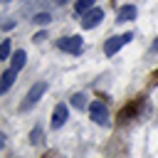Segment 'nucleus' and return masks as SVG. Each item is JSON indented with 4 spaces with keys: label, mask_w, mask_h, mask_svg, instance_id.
I'll return each mask as SVG.
<instances>
[{
    "label": "nucleus",
    "mask_w": 158,
    "mask_h": 158,
    "mask_svg": "<svg viewBox=\"0 0 158 158\" xmlns=\"http://www.w3.org/2000/svg\"><path fill=\"white\" fill-rule=\"evenodd\" d=\"M44 91H47V84H44V81H37V84H32V86H30V91L25 94V101L20 104V109H22V111L32 109V106H35V104L42 99V94H44Z\"/></svg>",
    "instance_id": "nucleus-1"
},
{
    "label": "nucleus",
    "mask_w": 158,
    "mask_h": 158,
    "mask_svg": "<svg viewBox=\"0 0 158 158\" xmlns=\"http://www.w3.org/2000/svg\"><path fill=\"white\" fill-rule=\"evenodd\" d=\"M89 118L94 123H99V126H106L109 123V109H106V104L104 101H91L89 104Z\"/></svg>",
    "instance_id": "nucleus-2"
},
{
    "label": "nucleus",
    "mask_w": 158,
    "mask_h": 158,
    "mask_svg": "<svg viewBox=\"0 0 158 158\" xmlns=\"http://www.w3.org/2000/svg\"><path fill=\"white\" fill-rule=\"evenodd\" d=\"M57 47H59L62 52L79 54V52L84 49V42H81V37H79V35H72V37H62V40L57 42Z\"/></svg>",
    "instance_id": "nucleus-3"
},
{
    "label": "nucleus",
    "mask_w": 158,
    "mask_h": 158,
    "mask_svg": "<svg viewBox=\"0 0 158 158\" xmlns=\"http://www.w3.org/2000/svg\"><path fill=\"white\" fill-rule=\"evenodd\" d=\"M131 40H133L131 32H123V35H118V37H111V40L104 44V54H106V57H114V54H116L126 42H131Z\"/></svg>",
    "instance_id": "nucleus-4"
},
{
    "label": "nucleus",
    "mask_w": 158,
    "mask_h": 158,
    "mask_svg": "<svg viewBox=\"0 0 158 158\" xmlns=\"http://www.w3.org/2000/svg\"><path fill=\"white\" fill-rule=\"evenodd\" d=\"M101 17H104V10H101V7H94V10H89L86 15H81V27H84V30H94V27L101 22Z\"/></svg>",
    "instance_id": "nucleus-5"
},
{
    "label": "nucleus",
    "mask_w": 158,
    "mask_h": 158,
    "mask_svg": "<svg viewBox=\"0 0 158 158\" xmlns=\"http://www.w3.org/2000/svg\"><path fill=\"white\" fill-rule=\"evenodd\" d=\"M67 116H69L67 104H57L54 111H52V128H62V126L67 123Z\"/></svg>",
    "instance_id": "nucleus-6"
},
{
    "label": "nucleus",
    "mask_w": 158,
    "mask_h": 158,
    "mask_svg": "<svg viewBox=\"0 0 158 158\" xmlns=\"http://www.w3.org/2000/svg\"><path fill=\"white\" fill-rule=\"evenodd\" d=\"M15 77H17L15 69H5V72H2V77H0V79H2V81H0V94H7V91H10V86L15 84Z\"/></svg>",
    "instance_id": "nucleus-7"
},
{
    "label": "nucleus",
    "mask_w": 158,
    "mask_h": 158,
    "mask_svg": "<svg viewBox=\"0 0 158 158\" xmlns=\"http://www.w3.org/2000/svg\"><path fill=\"white\" fill-rule=\"evenodd\" d=\"M118 22H128V20H136V5H123L118 7V15H116Z\"/></svg>",
    "instance_id": "nucleus-8"
},
{
    "label": "nucleus",
    "mask_w": 158,
    "mask_h": 158,
    "mask_svg": "<svg viewBox=\"0 0 158 158\" xmlns=\"http://www.w3.org/2000/svg\"><path fill=\"white\" fill-rule=\"evenodd\" d=\"M25 64H27V52H25V49H17V52L12 54V64H10V69L20 72V69H22Z\"/></svg>",
    "instance_id": "nucleus-9"
},
{
    "label": "nucleus",
    "mask_w": 158,
    "mask_h": 158,
    "mask_svg": "<svg viewBox=\"0 0 158 158\" xmlns=\"http://www.w3.org/2000/svg\"><path fill=\"white\" fill-rule=\"evenodd\" d=\"M141 104H143V101H138V99H136V101H131V104H128V106H126V109L121 111V116H118V118H121V121H126L128 116H133V114H136V111L141 109Z\"/></svg>",
    "instance_id": "nucleus-10"
},
{
    "label": "nucleus",
    "mask_w": 158,
    "mask_h": 158,
    "mask_svg": "<svg viewBox=\"0 0 158 158\" xmlns=\"http://www.w3.org/2000/svg\"><path fill=\"white\" fill-rule=\"evenodd\" d=\"M96 0H77V15H86L89 10H94Z\"/></svg>",
    "instance_id": "nucleus-11"
},
{
    "label": "nucleus",
    "mask_w": 158,
    "mask_h": 158,
    "mask_svg": "<svg viewBox=\"0 0 158 158\" xmlns=\"http://www.w3.org/2000/svg\"><path fill=\"white\" fill-rule=\"evenodd\" d=\"M72 106L79 109V111L86 109V106H89V104H86V96H84V94H74V96H72Z\"/></svg>",
    "instance_id": "nucleus-12"
},
{
    "label": "nucleus",
    "mask_w": 158,
    "mask_h": 158,
    "mask_svg": "<svg viewBox=\"0 0 158 158\" xmlns=\"http://www.w3.org/2000/svg\"><path fill=\"white\" fill-rule=\"evenodd\" d=\"M49 20H52V17H49L47 12H40V15H35V17H32V22H35V25H49Z\"/></svg>",
    "instance_id": "nucleus-13"
},
{
    "label": "nucleus",
    "mask_w": 158,
    "mask_h": 158,
    "mask_svg": "<svg viewBox=\"0 0 158 158\" xmlns=\"http://www.w3.org/2000/svg\"><path fill=\"white\" fill-rule=\"evenodd\" d=\"M0 59H10V40H2V47H0Z\"/></svg>",
    "instance_id": "nucleus-14"
},
{
    "label": "nucleus",
    "mask_w": 158,
    "mask_h": 158,
    "mask_svg": "<svg viewBox=\"0 0 158 158\" xmlns=\"http://www.w3.org/2000/svg\"><path fill=\"white\" fill-rule=\"evenodd\" d=\"M30 141H32V143L37 146V143L42 141V131H40V128H35V131H32V136H30Z\"/></svg>",
    "instance_id": "nucleus-15"
},
{
    "label": "nucleus",
    "mask_w": 158,
    "mask_h": 158,
    "mask_svg": "<svg viewBox=\"0 0 158 158\" xmlns=\"http://www.w3.org/2000/svg\"><path fill=\"white\" fill-rule=\"evenodd\" d=\"M54 2H57V5H64V2H69V0H54Z\"/></svg>",
    "instance_id": "nucleus-16"
},
{
    "label": "nucleus",
    "mask_w": 158,
    "mask_h": 158,
    "mask_svg": "<svg viewBox=\"0 0 158 158\" xmlns=\"http://www.w3.org/2000/svg\"><path fill=\"white\" fill-rule=\"evenodd\" d=\"M2 2H10V0H2Z\"/></svg>",
    "instance_id": "nucleus-17"
}]
</instances>
